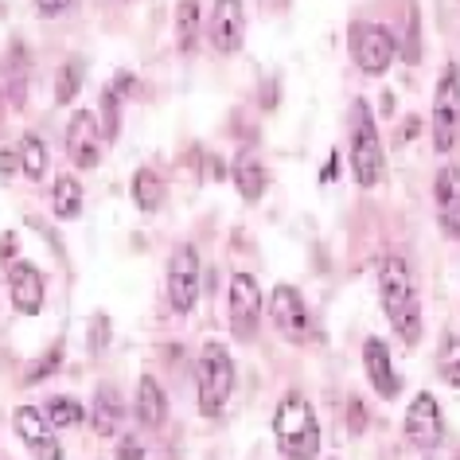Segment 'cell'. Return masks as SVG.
<instances>
[{"mask_svg": "<svg viewBox=\"0 0 460 460\" xmlns=\"http://www.w3.org/2000/svg\"><path fill=\"white\" fill-rule=\"evenodd\" d=\"M375 278H378V301H383V313L390 320V328L402 336V343H418L421 340V328H425V316H421V296H418V281L406 266V258L398 254H383L375 266Z\"/></svg>", "mask_w": 460, "mask_h": 460, "instance_id": "cell-1", "label": "cell"}, {"mask_svg": "<svg viewBox=\"0 0 460 460\" xmlns=\"http://www.w3.org/2000/svg\"><path fill=\"white\" fill-rule=\"evenodd\" d=\"M273 437L289 460H313L320 453V425L305 394H285L273 413Z\"/></svg>", "mask_w": 460, "mask_h": 460, "instance_id": "cell-2", "label": "cell"}, {"mask_svg": "<svg viewBox=\"0 0 460 460\" xmlns=\"http://www.w3.org/2000/svg\"><path fill=\"white\" fill-rule=\"evenodd\" d=\"M348 137H351V168L355 180L363 188H375L383 180V141L375 129V113L363 98L351 102V118H348Z\"/></svg>", "mask_w": 460, "mask_h": 460, "instance_id": "cell-3", "label": "cell"}, {"mask_svg": "<svg viewBox=\"0 0 460 460\" xmlns=\"http://www.w3.org/2000/svg\"><path fill=\"white\" fill-rule=\"evenodd\" d=\"M195 386H199V413L218 418L226 410V398L234 390V363L223 343H203L199 363H195Z\"/></svg>", "mask_w": 460, "mask_h": 460, "instance_id": "cell-4", "label": "cell"}, {"mask_svg": "<svg viewBox=\"0 0 460 460\" xmlns=\"http://www.w3.org/2000/svg\"><path fill=\"white\" fill-rule=\"evenodd\" d=\"M460 137V71L456 63H445L441 83L433 94V148L437 153H453Z\"/></svg>", "mask_w": 460, "mask_h": 460, "instance_id": "cell-5", "label": "cell"}, {"mask_svg": "<svg viewBox=\"0 0 460 460\" xmlns=\"http://www.w3.org/2000/svg\"><path fill=\"white\" fill-rule=\"evenodd\" d=\"M348 48H351V59L363 75H386L390 63L398 55V40L390 36V28L383 24H351L348 31Z\"/></svg>", "mask_w": 460, "mask_h": 460, "instance_id": "cell-6", "label": "cell"}, {"mask_svg": "<svg viewBox=\"0 0 460 460\" xmlns=\"http://www.w3.org/2000/svg\"><path fill=\"white\" fill-rule=\"evenodd\" d=\"M270 320L281 340H289V343L313 340V316H308L301 289H293V285H278V289L270 293Z\"/></svg>", "mask_w": 460, "mask_h": 460, "instance_id": "cell-7", "label": "cell"}, {"mask_svg": "<svg viewBox=\"0 0 460 460\" xmlns=\"http://www.w3.org/2000/svg\"><path fill=\"white\" fill-rule=\"evenodd\" d=\"M199 285H203L199 254H195V246H180L168 261V301L180 316H188L195 308V301H199Z\"/></svg>", "mask_w": 460, "mask_h": 460, "instance_id": "cell-8", "label": "cell"}, {"mask_svg": "<svg viewBox=\"0 0 460 460\" xmlns=\"http://www.w3.org/2000/svg\"><path fill=\"white\" fill-rule=\"evenodd\" d=\"M261 320V289L258 278L250 273H234L230 278V332L234 340H254Z\"/></svg>", "mask_w": 460, "mask_h": 460, "instance_id": "cell-9", "label": "cell"}, {"mask_svg": "<svg viewBox=\"0 0 460 460\" xmlns=\"http://www.w3.org/2000/svg\"><path fill=\"white\" fill-rule=\"evenodd\" d=\"M402 425H406L410 445L425 448V453H433V448L441 445V437H445V421H441V406H437V398L429 394V390L413 394V402L406 406V418H402Z\"/></svg>", "mask_w": 460, "mask_h": 460, "instance_id": "cell-10", "label": "cell"}, {"mask_svg": "<svg viewBox=\"0 0 460 460\" xmlns=\"http://www.w3.org/2000/svg\"><path fill=\"white\" fill-rule=\"evenodd\" d=\"M207 40L218 55H234L246 40V8L243 0H215L211 24H207Z\"/></svg>", "mask_w": 460, "mask_h": 460, "instance_id": "cell-11", "label": "cell"}, {"mask_svg": "<svg viewBox=\"0 0 460 460\" xmlns=\"http://www.w3.org/2000/svg\"><path fill=\"white\" fill-rule=\"evenodd\" d=\"M13 425L20 433V441L31 448V456L36 460H63V445L55 441V429L48 421V413L36 410V406H20L13 413Z\"/></svg>", "mask_w": 460, "mask_h": 460, "instance_id": "cell-12", "label": "cell"}, {"mask_svg": "<svg viewBox=\"0 0 460 460\" xmlns=\"http://www.w3.org/2000/svg\"><path fill=\"white\" fill-rule=\"evenodd\" d=\"M102 125H98V113L90 110H78L71 121H66V153L78 168H98L102 160Z\"/></svg>", "mask_w": 460, "mask_h": 460, "instance_id": "cell-13", "label": "cell"}, {"mask_svg": "<svg viewBox=\"0 0 460 460\" xmlns=\"http://www.w3.org/2000/svg\"><path fill=\"white\" fill-rule=\"evenodd\" d=\"M433 199H437V223L448 238L460 243V164H445L433 180Z\"/></svg>", "mask_w": 460, "mask_h": 460, "instance_id": "cell-14", "label": "cell"}, {"mask_svg": "<svg viewBox=\"0 0 460 460\" xmlns=\"http://www.w3.org/2000/svg\"><path fill=\"white\" fill-rule=\"evenodd\" d=\"M8 293H13V305L16 313L24 316H36L43 308V278L31 261H13L8 266Z\"/></svg>", "mask_w": 460, "mask_h": 460, "instance_id": "cell-15", "label": "cell"}, {"mask_svg": "<svg viewBox=\"0 0 460 460\" xmlns=\"http://www.w3.org/2000/svg\"><path fill=\"white\" fill-rule=\"evenodd\" d=\"M363 367H367V378H371V386L378 390V394H383V398H398L402 378L394 371V363H390V351H386L383 340L371 336L363 343Z\"/></svg>", "mask_w": 460, "mask_h": 460, "instance_id": "cell-16", "label": "cell"}, {"mask_svg": "<svg viewBox=\"0 0 460 460\" xmlns=\"http://www.w3.org/2000/svg\"><path fill=\"white\" fill-rule=\"evenodd\" d=\"M164 418H168L164 386H160L153 375H141V383H137V421H141L145 429H156V425H164Z\"/></svg>", "mask_w": 460, "mask_h": 460, "instance_id": "cell-17", "label": "cell"}, {"mask_svg": "<svg viewBox=\"0 0 460 460\" xmlns=\"http://www.w3.org/2000/svg\"><path fill=\"white\" fill-rule=\"evenodd\" d=\"M230 176H234V188H238V195H243L246 203H258L261 195H266V188H270V176H266V168H261V160L254 153H238Z\"/></svg>", "mask_w": 460, "mask_h": 460, "instance_id": "cell-18", "label": "cell"}, {"mask_svg": "<svg viewBox=\"0 0 460 460\" xmlns=\"http://www.w3.org/2000/svg\"><path fill=\"white\" fill-rule=\"evenodd\" d=\"M121 418H125V410H121L118 386L102 383V386H98V398H94V410H90V421H94V429H98L102 437H113V433L121 429Z\"/></svg>", "mask_w": 460, "mask_h": 460, "instance_id": "cell-19", "label": "cell"}, {"mask_svg": "<svg viewBox=\"0 0 460 460\" xmlns=\"http://www.w3.org/2000/svg\"><path fill=\"white\" fill-rule=\"evenodd\" d=\"M16 156H20V172L28 176V183H36V180L48 176V145H43L36 133H24V137H20Z\"/></svg>", "mask_w": 460, "mask_h": 460, "instance_id": "cell-20", "label": "cell"}, {"mask_svg": "<svg viewBox=\"0 0 460 460\" xmlns=\"http://www.w3.org/2000/svg\"><path fill=\"white\" fill-rule=\"evenodd\" d=\"M51 207H55V215L59 218H78L83 215V183H78L75 176H59L55 180V188H51Z\"/></svg>", "mask_w": 460, "mask_h": 460, "instance_id": "cell-21", "label": "cell"}, {"mask_svg": "<svg viewBox=\"0 0 460 460\" xmlns=\"http://www.w3.org/2000/svg\"><path fill=\"white\" fill-rule=\"evenodd\" d=\"M133 199L141 211H156L160 203H164V183H160V176L153 168H137L133 176Z\"/></svg>", "mask_w": 460, "mask_h": 460, "instance_id": "cell-22", "label": "cell"}, {"mask_svg": "<svg viewBox=\"0 0 460 460\" xmlns=\"http://www.w3.org/2000/svg\"><path fill=\"white\" fill-rule=\"evenodd\" d=\"M43 413H48L51 429H75V425H83V421H86L83 402H75V398H51Z\"/></svg>", "mask_w": 460, "mask_h": 460, "instance_id": "cell-23", "label": "cell"}, {"mask_svg": "<svg viewBox=\"0 0 460 460\" xmlns=\"http://www.w3.org/2000/svg\"><path fill=\"white\" fill-rule=\"evenodd\" d=\"M176 31H180V48L191 51L195 36H199V0H180L176 8Z\"/></svg>", "mask_w": 460, "mask_h": 460, "instance_id": "cell-24", "label": "cell"}, {"mask_svg": "<svg viewBox=\"0 0 460 460\" xmlns=\"http://www.w3.org/2000/svg\"><path fill=\"white\" fill-rule=\"evenodd\" d=\"M83 78H86V63L83 59H71L59 71V78H55V102L59 106H66V102H75L78 94V86H83Z\"/></svg>", "mask_w": 460, "mask_h": 460, "instance_id": "cell-25", "label": "cell"}, {"mask_svg": "<svg viewBox=\"0 0 460 460\" xmlns=\"http://www.w3.org/2000/svg\"><path fill=\"white\" fill-rule=\"evenodd\" d=\"M437 375L453 390H460V340L456 336H448L441 343V351H437Z\"/></svg>", "mask_w": 460, "mask_h": 460, "instance_id": "cell-26", "label": "cell"}, {"mask_svg": "<svg viewBox=\"0 0 460 460\" xmlns=\"http://www.w3.org/2000/svg\"><path fill=\"white\" fill-rule=\"evenodd\" d=\"M118 94L106 86L102 90V113H98V121H102V137L106 141H118V133H121V110H118Z\"/></svg>", "mask_w": 460, "mask_h": 460, "instance_id": "cell-27", "label": "cell"}, {"mask_svg": "<svg viewBox=\"0 0 460 460\" xmlns=\"http://www.w3.org/2000/svg\"><path fill=\"white\" fill-rule=\"evenodd\" d=\"M86 343H90V355H102V351H106L110 348V316H94V320H90V328H86Z\"/></svg>", "mask_w": 460, "mask_h": 460, "instance_id": "cell-28", "label": "cell"}, {"mask_svg": "<svg viewBox=\"0 0 460 460\" xmlns=\"http://www.w3.org/2000/svg\"><path fill=\"white\" fill-rule=\"evenodd\" d=\"M59 363H63V343H51L48 355H43V359L28 371V383H43L48 375H55V367H59Z\"/></svg>", "mask_w": 460, "mask_h": 460, "instance_id": "cell-29", "label": "cell"}, {"mask_svg": "<svg viewBox=\"0 0 460 460\" xmlns=\"http://www.w3.org/2000/svg\"><path fill=\"white\" fill-rule=\"evenodd\" d=\"M118 460H145V445L137 437H121L118 445Z\"/></svg>", "mask_w": 460, "mask_h": 460, "instance_id": "cell-30", "label": "cell"}, {"mask_svg": "<svg viewBox=\"0 0 460 460\" xmlns=\"http://www.w3.org/2000/svg\"><path fill=\"white\" fill-rule=\"evenodd\" d=\"M348 425H351V433H363V402L359 398L348 402Z\"/></svg>", "mask_w": 460, "mask_h": 460, "instance_id": "cell-31", "label": "cell"}, {"mask_svg": "<svg viewBox=\"0 0 460 460\" xmlns=\"http://www.w3.org/2000/svg\"><path fill=\"white\" fill-rule=\"evenodd\" d=\"M36 8H40L43 16H59V13L71 8V0H36Z\"/></svg>", "mask_w": 460, "mask_h": 460, "instance_id": "cell-32", "label": "cell"}, {"mask_svg": "<svg viewBox=\"0 0 460 460\" xmlns=\"http://www.w3.org/2000/svg\"><path fill=\"white\" fill-rule=\"evenodd\" d=\"M16 254V234L13 230H4V234H0V261H8Z\"/></svg>", "mask_w": 460, "mask_h": 460, "instance_id": "cell-33", "label": "cell"}, {"mask_svg": "<svg viewBox=\"0 0 460 460\" xmlns=\"http://www.w3.org/2000/svg\"><path fill=\"white\" fill-rule=\"evenodd\" d=\"M16 148H4V153H0V176H13V168H16Z\"/></svg>", "mask_w": 460, "mask_h": 460, "instance_id": "cell-34", "label": "cell"}, {"mask_svg": "<svg viewBox=\"0 0 460 460\" xmlns=\"http://www.w3.org/2000/svg\"><path fill=\"white\" fill-rule=\"evenodd\" d=\"M336 168H340V148H332V156H328L324 172H320V180H324V183H332V176H336Z\"/></svg>", "mask_w": 460, "mask_h": 460, "instance_id": "cell-35", "label": "cell"}, {"mask_svg": "<svg viewBox=\"0 0 460 460\" xmlns=\"http://www.w3.org/2000/svg\"><path fill=\"white\" fill-rule=\"evenodd\" d=\"M429 460H433V456H429Z\"/></svg>", "mask_w": 460, "mask_h": 460, "instance_id": "cell-36", "label": "cell"}]
</instances>
